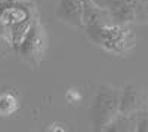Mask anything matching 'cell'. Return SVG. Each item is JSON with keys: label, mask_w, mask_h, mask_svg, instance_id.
Masks as SVG:
<instances>
[{"label": "cell", "mask_w": 148, "mask_h": 132, "mask_svg": "<svg viewBox=\"0 0 148 132\" xmlns=\"http://www.w3.org/2000/svg\"><path fill=\"white\" fill-rule=\"evenodd\" d=\"M93 2H96V0H93Z\"/></svg>", "instance_id": "30bf717a"}, {"label": "cell", "mask_w": 148, "mask_h": 132, "mask_svg": "<svg viewBox=\"0 0 148 132\" xmlns=\"http://www.w3.org/2000/svg\"><path fill=\"white\" fill-rule=\"evenodd\" d=\"M19 107L18 98L12 92H0V116L8 117L12 116Z\"/></svg>", "instance_id": "ba28073f"}, {"label": "cell", "mask_w": 148, "mask_h": 132, "mask_svg": "<svg viewBox=\"0 0 148 132\" xmlns=\"http://www.w3.org/2000/svg\"><path fill=\"white\" fill-rule=\"evenodd\" d=\"M148 109V92L138 85H126L120 91L121 114H138Z\"/></svg>", "instance_id": "5b68a950"}, {"label": "cell", "mask_w": 148, "mask_h": 132, "mask_svg": "<svg viewBox=\"0 0 148 132\" xmlns=\"http://www.w3.org/2000/svg\"><path fill=\"white\" fill-rule=\"evenodd\" d=\"M133 15V24H148V0H123Z\"/></svg>", "instance_id": "52a82bcc"}, {"label": "cell", "mask_w": 148, "mask_h": 132, "mask_svg": "<svg viewBox=\"0 0 148 132\" xmlns=\"http://www.w3.org/2000/svg\"><path fill=\"white\" fill-rule=\"evenodd\" d=\"M83 6L84 0H59L55 15L65 25L83 30Z\"/></svg>", "instance_id": "8992f818"}, {"label": "cell", "mask_w": 148, "mask_h": 132, "mask_svg": "<svg viewBox=\"0 0 148 132\" xmlns=\"http://www.w3.org/2000/svg\"><path fill=\"white\" fill-rule=\"evenodd\" d=\"M147 111H148V109H147Z\"/></svg>", "instance_id": "8fae6325"}, {"label": "cell", "mask_w": 148, "mask_h": 132, "mask_svg": "<svg viewBox=\"0 0 148 132\" xmlns=\"http://www.w3.org/2000/svg\"><path fill=\"white\" fill-rule=\"evenodd\" d=\"M86 37L108 55L123 58L136 46L133 24H119L111 19L93 22L84 28Z\"/></svg>", "instance_id": "6da1fadb"}, {"label": "cell", "mask_w": 148, "mask_h": 132, "mask_svg": "<svg viewBox=\"0 0 148 132\" xmlns=\"http://www.w3.org/2000/svg\"><path fill=\"white\" fill-rule=\"evenodd\" d=\"M46 47H47L46 31L40 24V21L34 18L33 22L30 24L27 33L24 34V37L15 46L16 54L21 56L24 63H27L30 67L36 68L40 64L42 58L46 52Z\"/></svg>", "instance_id": "277c9868"}, {"label": "cell", "mask_w": 148, "mask_h": 132, "mask_svg": "<svg viewBox=\"0 0 148 132\" xmlns=\"http://www.w3.org/2000/svg\"><path fill=\"white\" fill-rule=\"evenodd\" d=\"M25 2H6L0 5V37L10 46H16L36 18Z\"/></svg>", "instance_id": "7a4b0ae2"}, {"label": "cell", "mask_w": 148, "mask_h": 132, "mask_svg": "<svg viewBox=\"0 0 148 132\" xmlns=\"http://www.w3.org/2000/svg\"><path fill=\"white\" fill-rule=\"evenodd\" d=\"M65 100H67V102H70V104H77V102L82 100V94H80L77 89L70 88V89L67 91V94H65Z\"/></svg>", "instance_id": "9c48e42d"}, {"label": "cell", "mask_w": 148, "mask_h": 132, "mask_svg": "<svg viewBox=\"0 0 148 132\" xmlns=\"http://www.w3.org/2000/svg\"><path fill=\"white\" fill-rule=\"evenodd\" d=\"M120 91L113 85H101L90 105V123L93 129L104 131V128L119 114L120 110Z\"/></svg>", "instance_id": "3957f363"}]
</instances>
